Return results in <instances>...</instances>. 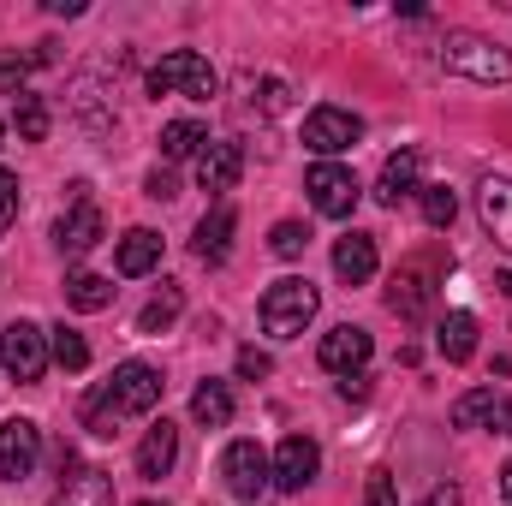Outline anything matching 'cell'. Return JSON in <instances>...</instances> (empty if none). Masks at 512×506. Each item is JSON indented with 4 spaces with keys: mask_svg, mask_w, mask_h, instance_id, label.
<instances>
[{
    "mask_svg": "<svg viewBox=\"0 0 512 506\" xmlns=\"http://www.w3.org/2000/svg\"><path fill=\"white\" fill-rule=\"evenodd\" d=\"M370 352H376V340H370L358 322H340V328H328V334H322V346H316L322 370H328V376H346V381L370 364Z\"/></svg>",
    "mask_w": 512,
    "mask_h": 506,
    "instance_id": "obj_11",
    "label": "cell"
},
{
    "mask_svg": "<svg viewBox=\"0 0 512 506\" xmlns=\"http://www.w3.org/2000/svg\"><path fill=\"white\" fill-rule=\"evenodd\" d=\"M495 423H501V429L512 435V399H501V411H495Z\"/></svg>",
    "mask_w": 512,
    "mask_h": 506,
    "instance_id": "obj_40",
    "label": "cell"
},
{
    "mask_svg": "<svg viewBox=\"0 0 512 506\" xmlns=\"http://www.w3.org/2000/svg\"><path fill=\"white\" fill-rule=\"evenodd\" d=\"M143 191H149V197H155V203H173V197H179V179H173V173H167V167H155V173H149V179H143Z\"/></svg>",
    "mask_w": 512,
    "mask_h": 506,
    "instance_id": "obj_35",
    "label": "cell"
},
{
    "mask_svg": "<svg viewBox=\"0 0 512 506\" xmlns=\"http://www.w3.org/2000/svg\"><path fill=\"white\" fill-rule=\"evenodd\" d=\"M12 221H18V179L0 167V239L12 233Z\"/></svg>",
    "mask_w": 512,
    "mask_h": 506,
    "instance_id": "obj_34",
    "label": "cell"
},
{
    "mask_svg": "<svg viewBox=\"0 0 512 506\" xmlns=\"http://www.w3.org/2000/svg\"><path fill=\"white\" fill-rule=\"evenodd\" d=\"M495 411H501L495 387H471V393L453 405V429H483V423H495Z\"/></svg>",
    "mask_w": 512,
    "mask_h": 506,
    "instance_id": "obj_29",
    "label": "cell"
},
{
    "mask_svg": "<svg viewBox=\"0 0 512 506\" xmlns=\"http://www.w3.org/2000/svg\"><path fill=\"white\" fill-rule=\"evenodd\" d=\"M191 417H197L203 429H227V423H233V387H227V381H203V387L191 393Z\"/></svg>",
    "mask_w": 512,
    "mask_h": 506,
    "instance_id": "obj_23",
    "label": "cell"
},
{
    "mask_svg": "<svg viewBox=\"0 0 512 506\" xmlns=\"http://www.w3.org/2000/svg\"><path fill=\"white\" fill-rule=\"evenodd\" d=\"M233 227H239V215H233L227 203H215V209L197 221V239H191L197 262H227V251H233Z\"/></svg>",
    "mask_w": 512,
    "mask_h": 506,
    "instance_id": "obj_18",
    "label": "cell"
},
{
    "mask_svg": "<svg viewBox=\"0 0 512 506\" xmlns=\"http://www.w3.org/2000/svg\"><path fill=\"white\" fill-rule=\"evenodd\" d=\"M221 477H227V489L239 495V501H262L268 495V483H274V459L256 447V441H233L227 453H221Z\"/></svg>",
    "mask_w": 512,
    "mask_h": 506,
    "instance_id": "obj_8",
    "label": "cell"
},
{
    "mask_svg": "<svg viewBox=\"0 0 512 506\" xmlns=\"http://www.w3.org/2000/svg\"><path fill=\"white\" fill-rule=\"evenodd\" d=\"M54 245H60V256H84L102 245V209L90 203V185H72V209L60 215Z\"/></svg>",
    "mask_w": 512,
    "mask_h": 506,
    "instance_id": "obj_10",
    "label": "cell"
},
{
    "mask_svg": "<svg viewBox=\"0 0 512 506\" xmlns=\"http://www.w3.org/2000/svg\"><path fill=\"white\" fill-rule=\"evenodd\" d=\"M316 477H322V447H316L310 435H286L280 453H274V483H280L286 495H298V489H310Z\"/></svg>",
    "mask_w": 512,
    "mask_h": 506,
    "instance_id": "obj_13",
    "label": "cell"
},
{
    "mask_svg": "<svg viewBox=\"0 0 512 506\" xmlns=\"http://www.w3.org/2000/svg\"><path fill=\"white\" fill-rule=\"evenodd\" d=\"M477 221H483V233L512 256V179L489 173V179L477 185Z\"/></svg>",
    "mask_w": 512,
    "mask_h": 506,
    "instance_id": "obj_15",
    "label": "cell"
},
{
    "mask_svg": "<svg viewBox=\"0 0 512 506\" xmlns=\"http://www.w3.org/2000/svg\"><path fill=\"white\" fill-rule=\"evenodd\" d=\"M423 506H465V495H459L453 483H441V489H429V501Z\"/></svg>",
    "mask_w": 512,
    "mask_h": 506,
    "instance_id": "obj_38",
    "label": "cell"
},
{
    "mask_svg": "<svg viewBox=\"0 0 512 506\" xmlns=\"http://www.w3.org/2000/svg\"><path fill=\"white\" fill-rule=\"evenodd\" d=\"M24 78H30V60L18 48H0V96H24Z\"/></svg>",
    "mask_w": 512,
    "mask_h": 506,
    "instance_id": "obj_31",
    "label": "cell"
},
{
    "mask_svg": "<svg viewBox=\"0 0 512 506\" xmlns=\"http://www.w3.org/2000/svg\"><path fill=\"white\" fill-rule=\"evenodd\" d=\"M417 203H423V221L429 227H453V215H459V197L447 185H417Z\"/></svg>",
    "mask_w": 512,
    "mask_h": 506,
    "instance_id": "obj_30",
    "label": "cell"
},
{
    "mask_svg": "<svg viewBox=\"0 0 512 506\" xmlns=\"http://www.w3.org/2000/svg\"><path fill=\"white\" fill-rule=\"evenodd\" d=\"M268 370H274V364H268V352H256V346L239 352V376H245V381H262Z\"/></svg>",
    "mask_w": 512,
    "mask_h": 506,
    "instance_id": "obj_36",
    "label": "cell"
},
{
    "mask_svg": "<svg viewBox=\"0 0 512 506\" xmlns=\"http://www.w3.org/2000/svg\"><path fill=\"white\" fill-rule=\"evenodd\" d=\"M417 167H423V155H417V149H399V155H387V161H382L376 197H382L387 209H399L405 197H417Z\"/></svg>",
    "mask_w": 512,
    "mask_h": 506,
    "instance_id": "obj_20",
    "label": "cell"
},
{
    "mask_svg": "<svg viewBox=\"0 0 512 506\" xmlns=\"http://www.w3.org/2000/svg\"><path fill=\"white\" fill-rule=\"evenodd\" d=\"M239 173H245V143H239V137L203 143V155H197V185H203V191H233Z\"/></svg>",
    "mask_w": 512,
    "mask_h": 506,
    "instance_id": "obj_14",
    "label": "cell"
},
{
    "mask_svg": "<svg viewBox=\"0 0 512 506\" xmlns=\"http://www.w3.org/2000/svg\"><path fill=\"white\" fill-rule=\"evenodd\" d=\"M114 268L120 274H149V268H161V233H149V227H131L126 239H120V251H114Z\"/></svg>",
    "mask_w": 512,
    "mask_h": 506,
    "instance_id": "obj_21",
    "label": "cell"
},
{
    "mask_svg": "<svg viewBox=\"0 0 512 506\" xmlns=\"http://www.w3.org/2000/svg\"><path fill=\"white\" fill-rule=\"evenodd\" d=\"M304 245H310V233H304L298 221H280V227L268 233V251H274V256H286V262H292V256H304Z\"/></svg>",
    "mask_w": 512,
    "mask_h": 506,
    "instance_id": "obj_32",
    "label": "cell"
},
{
    "mask_svg": "<svg viewBox=\"0 0 512 506\" xmlns=\"http://www.w3.org/2000/svg\"><path fill=\"white\" fill-rule=\"evenodd\" d=\"M435 60H441V72L471 78V84H512V54L495 36H477V30H447Z\"/></svg>",
    "mask_w": 512,
    "mask_h": 506,
    "instance_id": "obj_2",
    "label": "cell"
},
{
    "mask_svg": "<svg viewBox=\"0 0 512 506\" xmlns=\"http://www.w3.org/2000/svg\"><path fill=\"white\" fill-rule=\"evenodd\" d=\"M316 310H322V292L304 280V274H286V280H274L268 292H262V334L268 340H298L310 322H316Z\"/></svg>",
    "mask_w": 512,
    "mask_h": 506,
    "instance_id": "obj_3",
    "label": "cell"
},
{
    "mask_svg": "<svg viewBox=\"0 0 512 506\" xmlns=\"http://www.w3.org/2000/svg\"><path fill=\"white\" fill-rule=\"evenodd\" d=\"M358 137H364V120H358L352 108H334V102H328V108H310V114H304V149H316L322 161L340 155V149H352Z\"/></svg>",
    "mask_w": 512,
    "mask_h": 506,
    "instance_id": "obj_9",
    "label": "cell"
},
{
    "mask_svg": "<svg viewBox=\"0 0 512 506\" xmlns=\"http://www.w3.org/2000/svg\"><path fill=\"white\" fill-rule=\"evenodd\" d=\"M179 465V429L161 417V423H149V435H143V447H137V477H167Z\"/></svg>",
    "mask_w": 512,
    "mask_h": 506,
    "instance_id": "obj_16",
    "label": "cell"
},
{
    "mask_svg": "<svg viewBox=\"0 0 512 506\" xmlns=\"http://www.w3.org/2000/svg\"><path fill=\"white\" fill-rule=\"evenodd\" d=\"M203 143H209V131L197 126V120H167V126H161V155H167V161L203 155Z\"/></svg>",
    "mask_w": 512,
    "mask_h": 506,
    "instance_id": "obj_28",
    "label": "cell"
},
{
    "mask_svg": "<svg viewBox=\"0 0 512 506\" xmlns=\"http://www.w3.org/2000/svg\"><path fill=\"white\" fill-rule=\"evenodd\" d=\"M149 96H185V102H209L215 96V66L203 60V54H191V48H173V54H161L155 66H149Z\"/></svg>",
    "mask_w": 512,
    "mask_h": 506,
    "instance_id": "obj_4",
    "label": "cell"
},
{
    "mask_svg": "<svg viewBox=\"0 0 512 506\" xmlns=\"http://www.w3.org/2000/svg\"><path fill=\"white\" fill-rule=\"evenodd\" d=\"M435 286H441V256H405L393 268V286H387V310L399 322H423L435 310Z\"/></svg>",
    "mask_w": 512,
    "mask_h": 506,
    "instance_id": "obj_5",
    "label": "cell"
},
{
    "mask_svg": "<svg viewBox=\"0 0 512 506\" xmlns=\"http://www.w3.org/2000/svg\"><path fill=\"white\" fill-rule=\"evenodd\" d=\"M54 506H114L108 471H78V477H66V489L54 495Z\"/></svg>",
    "mask_w": 512,
    "mask_h": 506,
    "instance_id": "obj_24",
    "label": "cell"
},
{
    "mask_svg": "<svg viewBox=\"0 0 512 506\" xmlns=\"http://www.w3.org/2000/svg\"><path fill=\"white\" fill-rule=\"evenodd\" d=\"M0 137H6V120H0Z\"/></svg>",
    "mask_w": 512,
    "mask_h": 506,
    "instance_id": "obj_42",
    "label": "cell"
},
{
    "mask_svg": "<svg viewBox=\"0 0 512 506\" xmlns=\"http://www.w3.org/2000/svg\"><path fill=\"white\" fill-rule=\"evenodd\" d=\"M376 239L370 233H346V239H334V274L346 280V286H364V280H376Z\"/></svg>",
    "mask_w": 512,
    "mask_h": 506,
    "instance_id": "obj_17",
    "label": "cell"
},
{
    "mask_svg": "<svg viewBox=\"0 0 512 506\" xmlns=\"http://www.w3.org/2000/svg\"><path fill=\"white\" fill-rule=\"evenodd\" d=\"M161 387H167V381H161V370H155V364L131 358V364H120L114 376H108L96 393H90V399H84V429L108 441L120 417H149V411L161 405Z\"/></svg>",
    "mask_w": 512,
    "mask_h": 506,
    "instance_id": "obj_1",
    "label": "cell"
},
{
    "mask_svg": "<svg viewBox=\"0 0 512 506\" xmlns=\"http://www.w3.org/2000/svg\"><path fill=\"white\" fill-rule=\"evenodd\" d=\"M48 358H54V352H48V334H42L36 322H24V316H18V322H6V328H0V370H6V376L42 381Z\"/></svg>",
    "mask_w": 512,
    "mask_h": 506,
    "instance_id": "obj_6",
    "label": "cell"
},
{
    "mask_svg": "<svg viewBox=\"0 0 512 506\" xmlns=\"http://www.w3.org/2000/svg\"><path fill=\"white\" fill-rule=\"evenodd\" d=\"M179 310H185V292L173 286V280H161V292L143 304V316H137V334H167L173 322H179Z\"/></svg>",
    "mask_w": 512,
    "mask_h": 506,
    "instance_id": "obj_25",
    "label": "cell"
},
{
    "mask_svg": "<svg viewBox=\"0 0 512 506\" xmlns=\"http://www.w3.org/2000/svg\"><path fill=\"white\" fill-rule=\"evenodd\" d=\"M364 506H399V483H393V471H370V483H364Z\"/></svg>",
    "mask_w": 512,
    "mask_h": 506,
    "instance_id": "obj_33",
    "label": "cell"
},
{
    "mask_svg": "<svg viewBox=\"0 0 512 506\" xmlns=\"http://www.w3.org/2000/svg\"><path fill=\"white\" fill-rule=\"evenodd\" d=\"M66 304L84 310V316H96V310L114 304V280H108V274H90V268H72V274H66Z\"/></svg>",
    "mask_w": 512,
    "mask_h": 506,
    "instance_id": "obj_22",
    "label": "cell"
},
{
    "mask_svg": "<svg viewBox=\"0 0 512 506\" xmlns=\"http://www.w3.org/2000/svg\"><path fill=\"white\" fill-rule=\"evenodd\" d=\"M501 501L512 506V459H507V465H501Z\"/></svg>",
    "mask_w": 512,
    "mask_h": 506,
    "instance_id": "obj_39",
    "label": "cell"
},
{
    "mask_svg": "<svg viewBox=\"0 0 512 506\" xmlns=\"http://www.w3.org/2000/svg\"><path fill=\"white\" fill-rule=\"evenodd\" d=\"M48 352H54V364H60V370H72V376H78V370H90V340H84L78 328H66V322H60V328H48Z\"/></svg>",
    "mask_w": 512,
    "mask_h": 506,
    "instance_id": "obj_27",
    "label": "cell"
},
{
    "mask_svg": "<svg viewBox=\"0 0 512 506\" xmlns=\"http://www.w3.org/2000/svg\"><path fill=\"white\" fill-rule=\"evenodd\" d=\"M137 506H167V501H137Z\"/></svg>",
    "mask_w": 512,
    "mask_h": 506,
    "instance_id": "obj_41",
    "label": "cell"
},
{
    "mask_svg": "<svg viewBox=\"0 0 512 506\" xmlns=\"http://www.w3.org/2000/svg\"><path fill=\"white\" fill-rule=\"evenodd\" d=\"M262 108H268V114H280V108H286V84H274V78H268V84H262Z\"/></svg>",
    "mask_w": 512,
    "mask_h": 506,
    "instance_id": "obj_37",
    "label": "cell"
},
{
    "mask_svg": "<svg viewBox=\"0 0 512 506\" xmlns=\"http://www.w3.org/2000/svg\"><path fill=\"white\" fill-rule=\"evenodd\" d=\"M304 191H310V209L328 215V221H346L358 209V173L340 167V161H316L304 173Z\"/></svg>",
    "mask_w": 512,
    "mask_h": 506,
    "instance_id": "obj_7",
    "label": "cell"
},
{
    "mask_svg": "<svg viewBox=\"0 0 512 506\" xmlns=\"http://www.w3.org/2000/svg\"><path fill=\"white\" fill-rule=\"evenodd\" d=\"M36 459H42V429H36L30 417L0 423V477H6V483H24V477L36 471Z\"/></svg>",
    "mask_w": 512,
    "mask_h": 506,
    "instance_id": "obj_12",
    "label": "cell"
},
{
    "mask_svg": "<svg viewBox=\"0 0 512 506\" xmlns=\"http://www.w3.org/2000/svg\"><path fill=\"white\" fill-rule=\"evenodd\" d=\"M48 126H54V114H48V102L42 96H12V131H18V143H42L48 137Z\"/></svg>",
    "mask_w": 512,
    "mask_h": 506,
    "instance_id": "obj_26",
    "label": "cell"
},
{
    "mask_svg": "<svg viewBox=\"0 0 512 506\" xmlns=\"http://www.w3.org/2000/svg\"><path fill=\"white\" fill-rule=\"evenodd\" d=\"M435 352L447 364H471L477 358V316L471 310H447L441 328H435Z\"/></svg>",
    "mask_w": 512,
    "mask_h": 506,
    "instance_id": "obj_19",
    "label": "cell"
}]
</instances>
